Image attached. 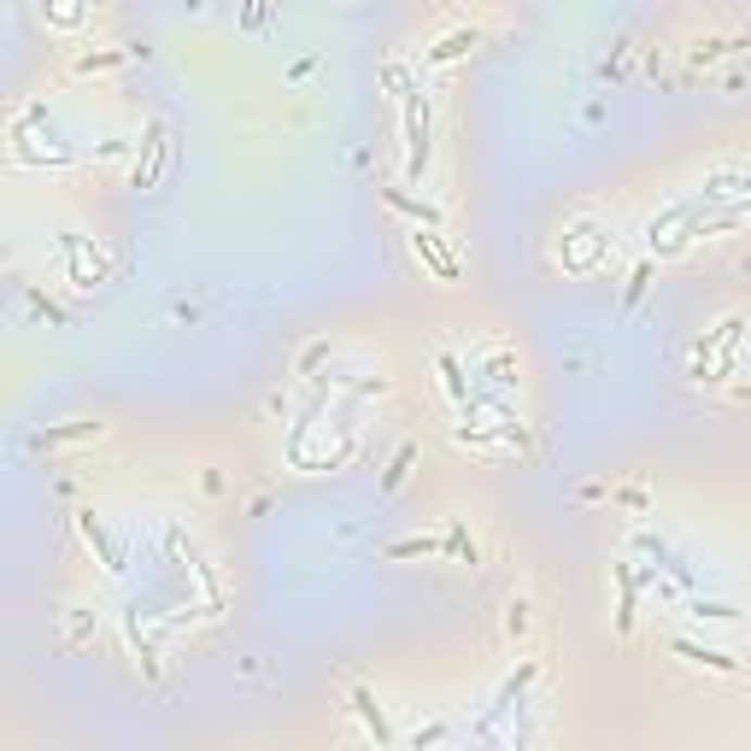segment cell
<instances>
[{
	"instance_id": "cell-9",
	"label": "cell",
	"mask_w": 751,
	"mask_h": 751,
	"mask_svg": "<svg viewBox=\"0 0 751 751\" xmlns=\"http://www.w3.org/2000/svg\"><path fill=\"white\" fill-rule=\"evenodd\" d=\"M611 575H616V634H634V616H640V570H634V563L623 558V563H611Z\"/></svg>"
},
{
	"instance_id": "cell-26",
	"label": "cell",
	"mask_w": 751,
	"mask_h": 751,
	"mask_svg": "<svg viewBox=\"0 0 751 751\" xmlns=\"http://www.w3.org/2000/svg\"><path fill=\"white\" fill-rule=\"evenodd\" d=\"M429 552H441V540H429V534H411V540L387 546V558H429Z\"/></svg>"
},
{
	"instance_id": "cell-8",
	"label": "cell",
	"mask_w": 751,
	"mask_h": 751,
	"mask_svg": "<svg viewBox=\"0 0 751 751\" xmlns=\"http://www.w3.org/2000/svg\"><path fill=\"white\" fill-rule=\"evenodd\" d=\"M670 652H675V658H687L692 670H711V675H722V682H740V675H746V663L734 658V652H716V646H699V640H675Z\"/></svg>"
},
{
	"instance_id": "cell-13",
	"label": "cell",
	"mask_w": 751,
	"mask_h": 751,
	"mask_svg": "<svg viewBox=\"0 0 751 751\" xmlns=\"http://www.w3.org/2000/svg\"><path fill=\"white\" fill-rule=\"evenodd\" d=\"M382 206L399 212V218H411V224H423V229L446 224V212L435 206V200H417V194H406V188H382Z\"/></svg>"
},
{
	"instance_id": "cell-5",
	"label": "cell",
	"mask_w": 751,
	"mask_h": 751,
	"mask_svg": "<svg viewBox=\"0 0 751 751\" xmlns=\"http://www.w3.org/2000/svg\"><path fill=\"white\" fill-rule=\"evenodd\" d=\"M699 212V194H687V200H675V206H663L652 224H646V247H652L658 258H675V253H687V241H682V229L687 218Z\"/></svg>"
},
{
	"instance_id": "cell-27",
	"label": "cell",
	"mask_w": 751,
	"mask_h": 751,
	"mask_svg": "<svg viewBox=\"0 0 751 751\" xmlns=\"http://www.w3.org/2000/svg\"><path fill=\"white\" fill-rule=\"evenodd\" d=\"M628 60H634V36H623V41L611 48V60H604V77L623 82V77H628Z\"/></svg>"
},
{
	"instance_id": "cell-15",
	"label": "cell",
	"mask_w": 751,
	"mask_h": 751,
	"mask_svg": "<svg viewBox=\"0 0 751 751\" xmlns=\"http://www.w3.org/2000/svg\"><path fill=\"white\" fill-rule=\"evenodd\" d=\"M746 188H751V177L740 165H728V170H711V177H704L699 200H704V206H722V200H746Z\"/></svg>"
},
{
	"instance_id": "cell-31",
	"label": "cell",
	"mask_w": 751,
	"mask_h": 751,
	"mask_svg": "<svg viewBox=\"0 0 751 751\" xmlns=\"http://www.w3.org/2000/svg\"><path fill=\"white\" fill-rule=\"evenodd\" d=\"M30 306H36L41 317H48V323H71V317H65L60 306H53V300H48V294H36V288H30Z\"/></svg>"
},
{
	"instance_id": "cell-28",
	"label": "cell",
	"mask_w": 751,
	"mask_h": 751,
	"mask_svg": "<svg viewBox=\"0 0 751 751\" xmlns=\"http://www.w3.org/2000/svg\"><path fill=\"white\" fill-rule=\"evenodd\" d=\"M265 18H270V0H241V30L247 36L265 30Z\"/></svg>"
},
{
	"instance_id": "cell-18",
	"label": "cell",
	"mask_w": 751,
	"mask_h": 751,
	"mask_svg": "<svg viewBox=\"0 0 751 751\" xmlns=\"http://www.w3.org/2000/svg\"><path fill=\"white\" fill-rule=\"evenodd\" d=\"M529 628H534V599L529 594H511V599H505V646H523L529 640Z\"/></svg>"
},
{
	"instance_id": "cell-24",
	"label": "cell",
	"mask_w": 751,
	"mask_h": 751,
	"mask_svg": "<svg viewBox=\"0 0 751 751\" xmlns=\"http://www.w3.org/2000/svg\"><path fill=\"white\" fill-rule=\"evenodd\" d=\"M487 382H494V387H517V353H511V346H499V353L487 358Z\"/></svg>"
},
{
	"instance_id": "cell-3",
	"label": "cell",
	"mask_w": 751,
	"mask_h": 751,
	"mask_svg": "<svg viewBox=\"0 0 751 751\" xmlns=\"http://www.w3.org/2000/svg\"><path fill=\"white\" fill-rule=\"evenodd\" d=\"M53 247H60V258H65V277H71V288H82V294H89V288H100V282L112 277V258L100 253L89 236H60Z\"/></svg>"
},
{
	"instance_id": "cell-21",
	"label": "cell",
	"mask_w": 751,
	"mask_h": 751,
	"mask_svg": "<svg viewBox=\"0 0 751 751\" xmlns=\"http://www.w3.org/2000/svg\"><path fill=\"white\" fill-rule=\"evenodd\" d=\"M411 464H417V441H399L394 458H387V470H382V494H399L406 475H411Z\"/></svg>"
},
{
	"instance_id": "cell-12",
	"label": "cell",
	"mask_w": 751,
	"mask_h": 751,
	"mask_svg": "<svg viewBox=\"0 0 751 751\" xmlns=\"http://www.w3.org/2000/svg\"><path fill=\"white\" fill-rule=\"evenodd\" d=\"M346 711H353L358 722H365V734H370L376 746H394V728H387V711H382V704H376V692H370V687H353V692H346Z\"/></svg>"
},
{
	"instance_id": "cell-20",
	"label": "cell",
	"mask_w": 751,
	"mask_h": 751,
	"mask_svg": "<svg viewBox=\"0 0 751 751\" xmlns=\"http://www.w3.org/2000/svg\"><path fill=\"white\" fill-rule=\"evenodd\" d=\"M740 48H746V36H711V41H699V48L687 53V65H692V71H704V65L728 60V53H740Z\"/></svg>"
},
{
	"instance_id": "cell-4",
	"label": "cell",
	"mask_w": 751,
	"mask_h": 751,
	"mask_svg": "<svg viewBox=\"0 0 751 751\" xmlns=\"http://www.w3.org/2000/svg\"><path fill=\"white\" fill-rule=\"evenodd\" d=\"M165 165H170V124L153 118L148 136H141V148H136V165H129V188H158Z\"/></svg>"
},
{
	"instance_id": "cell-17",
	"label": "cell",
	"mask_w": 751,
	"mask_h": 751,
	"mask_svg": "<svg viewBox=\"0 0 751 751\" xmlns=\"http://www.w3.org/2000/svg\"><path fill=\"white\" fill-rule=\"evenodd\" d=\"M441 552L453 558V563H482V546H475V534H470V523L464 517H453V523H446V540H441Z\"/></svg>"
},
{
	"instance_id": "cell-16",
	"label": "cell",
	"mask_w": 751,
	"mask_h": 751,
	"mask_svg": "<svg viewBox=\"0 0 751 751\" xmlns=\"http://www.w3.org/2000/svg\"><path fill=\"white\" fill-rule=\"evenodd\" d=\"M141 53L148 48H94V53H77L71 71H77V77H100V71H124L129 60H141Z\"/></svg>"
},
{
	"instance_id": "cell-7",
	"label": "cell",
	"mask_w": 751,
	"mask_h": 751,
	"mask_svg": "<svg viewBox=\"0 0 751 751\" xmlns=\"http://www.w3.org/2000/svg\"><path fill=\"white\" fill-rule=\"evenodd\" d=\"M77 529H82V540H89V552L100 558V570H106V575H124V570H129V563H124V546L112 540V529L94 517V505H82V511H77Z\"/></svg>"
},
{
	"instance_id": "cell-1",
	"label": "cell",
	"mask_w": 751,
	"mask_h": 751,
	"mask_svg": "<svg viewBox=\"0 0 751 751\" xmlns=\"http://www.w3.org/2000/svg\"><path fill=\"white\" fill-rule=\"evenodd\" d=\"M399 136H406V182H423L435 165V124H429V94L417 82L399 94Z\"/></svg>"
},
{
	"instance_id": "cell-34",
	"label": "cell",
	"mask_w": 751,
	"mask_h": 751,
	"mask_svg": "<svg viewBox=\"0 0 751 751\" xmlns=\"http://www.w3.org/2000/svg\"><path fill=\"white\" fill-rule=\"evenodd\" d=\"M194 7H200V0H194Z\"/></svg>"
},
{
	"instance_id": "cell-25",
	"label": "cell",
	"mask_w": 751,
	"mask_h": 751,
	"mask_svg": "<svg viewBox=\"0 0 751 751\" xmlns=\"http://www.w3.org/2000/svg\"><path fill=\"white\" fill-rule=\"evenodd\" d=\"M692 616H704V623H740V604H728V599H692Z\"/></svg>"
},
{
	"instance_id": "cell-23",
	"label": "cell",
	"mask_w": 751,
	"mask_h": 751,
	"mask_svg": "<svg viewBox=\"0 0 751 751\" xmlns=\"http://www.w3.org/2000/svg\"><path fill=\"white\" fill-rule=\"evenodd\" d=\"M646 288H652V258H640V265L628 270V282H623V306H616V311L634 317V306L646 300Z\"/></svg>"
},
{
	"instance_id": "cell-19",
	"label": "cell",
	"mask_w": 751,
	"mask_h": 751,
	"mask_svg": "<svg viewBox=\"0 0 751 751\" xmlns=\"http://www.w3.org/2000/svg\"><path fill=\"white\" fill-rule=\"evenodd\" d=\"M12 158H18V165H77V153L71 148H30V141L24 136H12Z\"/></svg>"
},
{
	"instance_id": "cell-33",
	"label": "cell",
	"mask_w": 751,
	"mask_h": 751,
	"mask_svg": "<svg viewBox=\"0 0 751 751\" xmlns=\"http://www.w3.org/2000/svg\"><path fill=\"white\" fill-rule=\"evenodd\" d=\"M82 7H100V0H82Z\"/></svg>"
},
{
	"instance_id": "cell-32",
	"label": "cell",
	"mask_w": 751,
	"mask_h": 751,
	"mask_svg": "<svg viewBox=\"0 0 751 751\" xmlns=\"http://www.w3.org/2000/svg\"><path fill=\"white\" fill-rule=\"evenodd\" d=\"M441 740H446V728H441V722H435V728H423V734H417V740H411V746H417V751H423V746H441Z\"/></svg>"
},
{
	"instance_id": "cell-11",
	"label": "cell",
	"mask_w": 751,
	"mask_h": 751,
	"mask_svg": "<svg viewBox=\"0 0 751 751\" xmlns=\"http://www.w3.org/2000/svg\"><path fill=\"white\" fill-rule=\"evenodd\" d=\"M475 48H482V30H475V24H458V30H446L435 48H423V65H458V60H470Z\"/></svg>"
},
{
	"instance_id": "cell-2",
	"label": "cell",
	"mask_w": 751,
	"mask_h": 751,
	"mask_svg": "<svg viewBox=\"0 0 751 751\" xmlns=\"http://www.w3.org/2000/svg\"><path fill=\"white\" fill-rule=\"evenodd\" d=\"M406 247H411V258H417V265L429 270V282H441V288H458V282H464V265H458V253L441 241V229H423V224H411Z\"/></svg>"
},
{
	"instance_id": "cell-10",
	"label": "cell",
	"mask_w": 751,
	"mask_h": 751,
	"mask_svg": "<svg viewBox=\"0 0 751 751\" xmlns=\"http://www.w3.org/2000/svg\"><path fill=\"white\" fill-rule=\"evenodd\" d=\"M106 435V423L100 417H77V423H60V429H41V435L30 441L36 453H65V446H89Z\"/></svg>"
},
{
	"instance_id": "cell-22",
	"label": "cell",
	"mask_w": 751,
	"mask_h": 751,
	"mask_svg": "<svg viewBox=\"0 0 751 751\" xmlns=\"http://www.w3.org/2000/svg\"><path fill=\"white\" fill-rule=\"evenodd\" d=\"M94 628H100V611H89V604H71V623H65V640L60 646H65V652H77Z\"/></svg>"
},
{
	"instance_id": "cell-6",
	"label": "cell",
	"mask_w": 751,
	"mask_h": 751,
	"mask_svg": "<svg viewBox=\"0 0 751 751\" xmlns=\"http://www.w3.org/2000/svg\"><path fill=\"white\" fill-rule=\"evenodd\" d=\"M604 247H611V236H604L599 224H575L570 236L558 241V265H563V270H594Z\"/></svg>"
},
{
	"instance_id": "cell-14",
	"label": "cell",
	"mask_w": 751,
	"mask_h": 751,
	"mask_svg": "<svg viewBox=\"0 0 751 751\" xmlns=\"http://www.w3.org/2000/svg\"><path fill=\"white\" fill-rule=\"evenodd\" d=\"M435 370H441L446 399H453V406L464 411V406H470V394H475V387H470V376H464V358H458L453 346H441V353H435Z\"/></svg>"
},
{
	"instance_id": "cell-29",
	"label": "cell",
	"mask_w": 751,
	"mask_h": 751,
	"mask_svg": "<svg viewBox=\"0 0 751 751\" xmlns=\"http://www.w3.org/2000/svg\"><path fill=\"white\" fill-rule=\"evenodd\" d=\"M41 12H48L53 24H65V30H71V24L82 18V12H77V0H48V7H41Z\"/></svg>"
},
{
	"instance_id": "cell-30",
	"label": "cell",
	"mask_w": 751,
	"mask_h": 751,
	"mask_svg": "<svg viewBox=\"0 0 751 751\" xmlns=\"http://www.w3.org/2000/svg\"><path fill=\"white\" fill-rule=\"evenodd\" d=\"M323 358H329V341H311L306 353H300V376H311L317 365H323Z\"/></svg>"
}]
</instances>
